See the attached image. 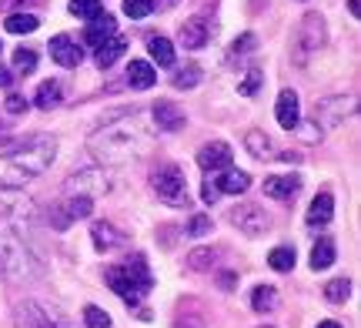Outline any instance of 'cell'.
Masks as SVG:
<instances>
[{"label": "cell", "mask_w": 361, "mask_h": 328, "mask_svg": "<svg viewBox=\"0 0 361 328\" xmlns=\"http://www.w3.org/2000/svg\"><path fill=\"white\" fill-rule=\"evenodd\" d=\"M348 11L358 17V13H361V0H348Z\"/></svg>", "instance_id": "obj_40"}, {"label": "cell", "mask_w": 361, "mask_h": 328, "mask_svg": "<svg viewBox=\"0 0 361 328\" xmlns=\"http://www.w3.org/2000/svg\"><path fill=\"white\" fill-rule=\"evenodd\" d=\"M51 57L61 67H78L80 61H84V51H80V44H74L71 37H54L51 40Z\"/></svg>", "instance_id": "obj_10"}, {"label": "cell", "mask_w": 361, "mask_h": 328, "mask_svg": "<svg viewBox=\"0 0 361 328\" xmlns=\"http://www.w3.org/2000/svg\"><path fill=\"white\" fill-rule=\"evenodd\" d=\"M231 221H234V228H238V231H245V235H251V238L264 235V231L271 228L268 214H264L258 205H238V208L231 211Z\"/></svg>", "instance_id": "obj_4"}, {"label": "cell", "mask_w": 361, "mask_h": 328, "mask_svg": "<svg viewBox=\"0 0 361 328\" xmlns=\"http://www.w3.org/2000/svg\"><path fill=\"white\" fill-rule=\"evenodd\" d=\"M335 265V241H318L314 248H311V268L314 272H324V268H331Z\"/></svg>", "instance_id": "obj_20"}, {"label": "cell", "mask_w": 361, "mask_h": 328, "mask_svg": "<svg viewBox=\"0 0 361 328\" xmlns=\"http://www.w3.org/2000/svg\"><path fill=\"white\" fill-rule=\"evenodd\" d=\"M87 214H90V198L74 195L61 208H54V228H67L74 218H87Z\"/></svg>", "instance_id": "obj_7"}, {"label": "cell", "mask_w": 361, "mask_h": 328, "mask_svg": "<svg viewBox=\"0 0 361 328\" xmlns=\"http://www.w3.org/2000/svg\"><path fill=\"white\" fill-rule=\"evenodd\" d=\"M261 80H264V74H261L258 67H255V71H251V74H247V78L241 80V94H245V97H251V94H258Z\"/></svg>", "instance_id": "obj_34"}, {"label": "cell", "mask_w": 361, "mask_h": 328, "mask_svg": "<svg viewBox=\"0 0 361 328\" xmlns=\"http://www.w3.org/2000/svg\"><path fill=\"white\" fill-rule=\"evenodd\" d=\"M124 51H128V40L121 37V34H114L111 40L97 44V67H111L117 57H124Z\"/></svg>", "instance_id": "obj_15"}, {"label": "cell", "mask_w": 361, "mask_h": 328, "mask_svg": "<svg viewBox=\"0 0 361 328\" xmlns=\"http://www.w3.org/2000/svg\"><path fill=\"white\" fill-rule=\"evenodd\" d=\"M251 308L261 312V315H264V312H274V308H278V291L271 288V285H258V288L251 291Z\"/></svg>", "instance_id": "obj_21"}, {"label": "cell", "mask_w": 361, "mask_h": 328, "mask_svg": "<svg viewBox=\"0 0 361 328\" xmlns=\"http://www.w3.org/2000/svg\"><path fill=\"white\" fill-rule=\"evenodd\" d=\"M298 188H301V181H298L295 174H274V178H264V195L274 198V201H295Z\"/></svg>", "instance_id": "obj_8"}, {"label": "cell", "mask_w": 361, "mask_h": 328, "mask_svg": "<svg viewBox=\"0 0 361 328\" xmlns=\"http://www.w3.org/2000/svg\"><path fill=\"white\" fill-rule=\"evenodd\" d=\"M57 154V145L47 134H30V138H17V145L4 147V158L11 161L13 168H20V178H34L47 168Z\"/></svg>", "instance_id": "obj_1"}, {"label": "cell", "mask_w": 361, "mask_h": 328, "mask_svg": "<svg viewBox=\"0 0 361 328\" xmlns=\"http://www.w3.org/2000/svg\"><path fill=\"white\" fill-rule=\"evenodd\" d=\"M221 285H224V288H234V285H238V275H234V272L221 275Z\"/></svg>", "instance_id": "obj_38"}, {"label": "cell", "mask_w": 361, "mask_h": 328, "mask_svg": "<svg viewBox=\"0 0 361 328\" xmlns=\"http://www.w3.org/2000/svg\"><path fill=\"white\" fill-rule=\"evenodd\" d=\"M261 328H274V325H261Z\"/></svg>", "instance_id": "obj_42"}, {"label": "cell", "mask_w": 361, "mask_h": 328, "mask_svg": "<svg viewBox=\"0 0 361 328\" xmlns=\"http://www.w3.org/2000/svg\"><path fill=\"white\" fill-rule=\"evenodd\" d=\"M117 34V20L111 17V13H97V17H90L87 20V30H84V37H87V44H104V40H111Z\"/></svg>", "instance_id": "obj_11"}, {"label": "cell", "mask_w": 361, "mask_h": 328, "mask_svg": "<svg viewBox=\"0 0 361 328\" xmlns=\"http://www.w3.org/2000/svg\"><path fill=\"white\" fill-rule=\"evenodd\" d=\"M295 262H298V255H295V248H291V245H281V248H274L268 255V265L274 268V272H291V268H295Z\"/></svg>", "instance_id": "obj_25"}, {"label": "cell", "mask_w": 361, "mask_h": 328, "mask_svg": "<svg viewBox=\"0 0 361 328\" xmlns=\"http://www.w3.org/2000/svg\"><path fill=\"white\" fill-rule=\"evenodd\" d=\"M180 44L188 47V51H197V47H204L207 44V27L201 17H191L188 24L180 27Z\"/></svg>", "instance_id": "obj_14"}, {"label": "cell", "mask_w": 361, "mask_h": 328, "mask_svg": "<svg viewBox=\"0 0 361 328\" xmlns=\"http://www.w3.org/2000/svg\"><path fill=\"white\" fill-rule=\"evenodd\" d=\"M197 80H201V71H197V67H184V71H178V74H174V87L188 91V87H194Z\"/></svg>", "instance_id": "obj_33"}, {"label": "cell", "mask_w": 361, "mask_h": 328, "mask_svg": "<svg viewBox=\"0 0 361 328\" xmlns=\"http://www.w3.org/2000/svg\"><path fill=\"white\" fill-rule=\"evenodd\" d=\"M147 51L154 57L161 67H171L174 64V44L168 37H147Z\"/></svg>", "instance_id": "obj_22"}, {"label": "cell", "mask_w": 361, "mask_h": 328, "mask_svg": "<svg viewBox=\"0 0 361 328\" xmlns=\"http://www.w3.org/2000/svg\"><path fill=\"white\" fill-rule=\"evenodd\" d=\"M13 67H17L20 74H34V67H37V54L27 51V47H17V51H13Z\"/></svg>", "instance_id": "obj_30"}, {"label": "cell", "mask_w": 361, "mask_h": 328, "mask_svg": "<svg viewBox=\"0 0 361 328\" xmlns=\"http://www.w3.org/2000/svg\"><path fill=\"white\" fill-rule=\"evenodd\" d=\"M348 295H351V281H348V278H335V281H328V285H324V298H328L331 305H341Z\"/></svg>", "instance_id": "obj_27"}, {"label": "cell", "mask_w": 361, "mask_h": 328, "mask_svg": "<svg viewBox=\"0 0 361 328\" xmlns=\"http://www.w3.org/2000/svg\"><path fill=\"white\" fill-rule=\"evenodd\" d=\"M214 258H218V251L197 248V251H191V255H188V268H191V272H211Z\"/></svg>", "instance_id": "obj_28"}, {"label": "cell", "mask_w": 361, "mask_h": 328, "mask_svg": "<svg viewBox=\"0 0 361 328\" xmlns=\"http://www.w3.org/2000/svg\"><path fill=\"white\" fill-rule=\"evenodd\" d=\"M274 118H278V124H281L284 131H295L298 124H301V104H298V94L295 91H281V94H278Z\"/></svg>", "instance_id": "obj_6"}, {"label": "cell", "mask_w": 361, "mask_h": 328, "mask_svg": "<svg viewBox=\"0 0 361 328\" xmlns=\"http://www.w3.org/2000/svg\"><path fill=\"white\" fill-rule=\"evenodd\" d=\"M201 198H204L207 205H214V201H218V198H221L218 184H214V181H204V191H201Z\"/></svg>", "instance_id": "obj_37"}, {"label": "cell", "mask_w": 361, "mask_h": 328, "mask_svg": "<svg viewBox=\"0 0 361 328\" xmlns=\"http://www.w3.org/2000/svg\"><path fill=\"white\" fill-rule=\"evenodd\" d=\"M17 328H54V325H51V318L44 315L40 308L27 305V308H20V312H17Z\"/></svg>", "instance_id": "obj_23"}, {"label": "cell", "mask_w": 361, "mask_h": 328, "mask_svg": "<svg viewBox=\"0 0 361 328\" xmlns=\"http://www.w3.org/2000/svg\"><path fill=\"white\" fill-rule=\"evenodd\" d=\"M335 218V198L328 195V191H322V195L311 201V208H308V224L311 228H324V224Z\"/></svg>", "instance_id": "obj_13"}, {"label": "cell", "mask_w": 361, "mask_h": 328, "mask_svg": "<svg viewBox=\"0 0 361 328\" xmlns=\"http://www.w3.org/2000/svg\"><path fill=\"white\" fill-rule=\"evenodd\" d=\"M94 241H97V248H101V251L128 245V238L121 235V231H114V228H111L107 221H97V224H94Z\"/></svg>", "instance_id": "obj_18"}, {"label": "cell", "mask_w": 361, "mask_h": 328, "mask_svg": "<svg viewBox=\"0 0 361 328\" xmlns=\"http://www.w3.org/2000/svg\"><path fill=\"white\" fill-rule=\"evenodd\" d=\"M107 285H111L128 305H137L144 295L151 291L154 278L147 272L144 258H134V262H128V265H111V268H107Z\"/></svg>", "instance_id": "obj_2"}, {"label": "cell", "mask_w": 361, "mask_h": 328, "mask_svg": "<svg viewBox=\"0 0 361 328\" xmlns=\"http://www.w3.org/2000/svg\"><path fill=\"white\" fill-rule=\"evenodd\" d=\"M318 328H345V325H338V322H322Z\"/></svg>", "instance_id": "obj_41"}, {"label": "cell", "mask_w": 361, "mask_h": 328, "mask_svg": "<svg viewBox=\"0 0 361 328\" xmlns=\"http://www.w3.org/2000/svg\"><path fill=\"white\" fill-rule=\"evenodd\" d=\"M245 145H247V151L255 154L258 161H264V158H271V138L264 131H247V138H245Z\"/></svg>", "instance_id": "obj_24"}, {"label": "cell", "mask_w": 361, "mask_h": 328, "mask_svg": "<svg viewBox=\"0 0 361 328\" xmlns=\"http://www.w3.org/2000/svg\"><path fill=\"white\" fill-rule=\"evenodd\" d=\"M71 13H74V17L90 20V17L104 13V7H101V0H71Z\"/></svg>", "instance_id": "obj_29"}, {"label": "cell", "mask_w": 361, "mask_h": 328, "mask_svg": "<svg viewBox=\"0 0 361 328\" xmlns=\"http://www.w3.org/2000/svg\"><path fill=\"white\" fill-rule=\"evenodd\" d=\"M4 111H11V114H24V111H27V97L11 94V97H7V104H4Z\"/></svg>", "instance_id": "obj_36"}, {"label": "cell", "mask_w": 361, "mask_h": 328, "mask_svg": "<svg viewBox=\"0 0 361 328\" xmlns=\"http://www.w3.org/2000/svg\"><path fill=\"white\" fill-rule=\"evenodd\" d=\"M151 188H154V195L171 205V208H184L188 205V178H184V171L178 164H164V168H157L151 174Z\"/></svg>", "instance_id": "obj_3"}, {"label": "cell", "mask_w": 361, "mask_h": 328, "mask_svg": "<svg viewBox=\"0 0 361 328\" xmlns=\"http://www.w3.org/2000/svg\"><path fill=\"white\" fill-rule=\"evenodd\" d=\"M61 97H64V87H61V80H44L37 87V97H34V104L40 111H51L54 104H61Z\"/></svg>", "instance_id": "obj_17"}, {"label": "cell", "mask_w": 361, "mask_h": 328, "mask_svg": "<svg viewBox=\"0 0 361 328\" xmlns=\"http://www.w3.org/2000/svg\"><path fill=\"white\" fill-rule=\"evenodd\" d=\"M322 40H324V20L318 17V13H308L305 20H301V54H311V51H318L322 47Z\"/></svg>", "instance_id": "obj_12"}, {"label": "cell", "mask_w": 361, "mask_h": 328, "mask_svg": "<svg viewBox=\"0 0 361 328\" xmlns=\"http://www.w3.org/2000/svg\"><path fill=\"white\" fill-rule=\"evenodd\" d=\"M151 111H154V124L161 131H180L184 128V111L174 101H157Z\"/></svg>", "instance_id": "obj_9"}, {"label": "cell", "mask_w": 361, "mask_h": 328, "mask_svg": "<svg viewBox=\"0 0 361 328\" xmlns=\"http://www.w3.org/2000/svg\"><path fill=\"white\" fill-rule=\"evenodd\" d=\"M207 231H211V218H204V214H194L191 224H188V235L201 238V235H207Z\"/></svg>", "instance_id": "obj_35"}, {"label": "cell", "mask_w": 361, "mask_h": 328, "mask_svg": "<svg viewBox=\"0 0 361 328\" xmlns=\"http://www.w3.org/2000/svg\"><path fill=\"white\" fill-rule=\"evenodd\" d=\"M197 164H201V171H228L231 168V147L224 141H211L197 151Z\"/></svg>", "instance_id": "obj_5"}, {"label": "cell", "mask_w": 361, "mask_h": 328, "mask_svg": "<svg viewBox=\"0 0 361 328\" xmlns=\"http://www.w3.org/2000/svg\"><path fill=\"white\" fill-rule=\"evenodd\" d=\"M128 80L137 87V91H147V87H154L157 84V74H154V67L147 64V61H130Z\"/></svg>", "instance_id": "obj_16"}, {"label": "cell", "mask_w": 361, "mask_h": 328, "mask_svg": "<svg viewBox=\"0 0 361 328\" xmlns=\"http://www.w3.org/2000/svg\"><path fill=\"white\" fill-rule=\"evenodd\" d=\"M84 325L87 328H111V315L101 312L97 305H87V308H84Z\"/></svg>", "instance_id": "obj_32"}, {"label": "cell", "mask_w": 361, "mask_h": 328, "mask_svg": "<svg viewBox=\"0 0 361 328\" xmlns=\"http://www.w3.org/2000/svg\"><path fill=\"white\" fill-rule=\"evenodd\" d=\"M247 184H251V178H247L245 171H221V181H218V191H228V195H241V191H247Z\"/></svg>", "instance_id": "obj_19"}, {"label": "cell", "mask_w": 361, "mask_h": 328, "mask_svg": "<svg viewBox=\"0 0 361 328\" xmlns=\"http://www.w3.org/2000/svg\"><path fill=\"white\" fill-rule=\"evenodd\" d=\"M4 27H7L11 34H34V30H37V17H34V13H11Z\"/></svg>", "instance_id": "obj_26"}, {"label": "cell", "mask_w": 361, "mask_h": 328, "mask_svg": "<svg viewBox=\"0 0 361 328\" xmlns=\"http://www.w3.org/2000/svg\"><path fill=\"white\" fill-rule=\"evenodd\" d=\"M157 0H128L124 4V13H128L130 20H141V17H147V13H154Z\"/></svg>", "instance_id": "obj_31"}, {"label": "cell", "mask_w": 361, "mask_h": 328, "mask_svg": "<svg viewBox=\"0 0 361 328\" xmlns=\"http://www.w3.org/2000/svg\"><path fill=\"white\" fill-rule=\"evenodd\" d=\"M0 87H11V71L7 67H0Z\"/></svg>", "instance_id": "obj_39"}]
</instances>
